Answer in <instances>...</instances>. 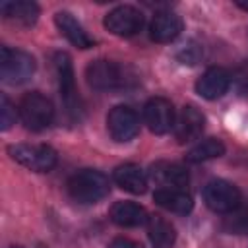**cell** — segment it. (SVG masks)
Here are the masks:
<instances>
[{"label":"cell","instance_id":"ffe728a7","mask_svg":"<svg viewBox=\"0 0 248 248\" xmlns=\"http://www.w3.org/2000/svg\"><path fill=\"white\" fill-rule=\"evenodd\" d=\"M153 198H155V202H157L161 207H165V209H169V211H172V213H180V215L190 213L192 207H194L192 198H190L184 190L159 188V190H155Z\"/></svg>","mask_w":248,"mask_h":248},{"label":"cell","instance_id":"83f0119b","mask_svg":"<svg viewBox=\"0 0 248 248\" xmlns=\"http://www.w3.org/2000/svg\"><path fill=\"white\" fill-rule=\"evenodd\" d=\"M39 248H45V246H39Z\"/></svg>","mask_w":248,"mask_h":248},{"label":"cell","instance_id":"4fadbf2b","mask_svg":"<svg viewBox=\"0 0 248 248\" xmlns=\"http://www.w3.org/2000/svg\"><path fill=\"white\" fill-rule=\"evenodd\" d=\"M203 124H205V118L196 107H192V105L184 107L180 110L176 122H174L176 140L180 143H188V141L198 140V136L203 132Z\"/></svg>","mask_w":248,"mask_h":248},{"label":"cell","instance_id":"d4e9b609","mask_svg":"<svg viewBox=\"0 0 248 248\" xmlns=\"http://www.w3.org/2000/svg\"><path fill=\"white\" fill-rule=\"evenodd\" d=\"M108 248H143V246L136 240H130V238H114L108 244Z\"/></svg>","mask_w":248,"mask_h":248},{"label":"cell","instance_id":"30bf717a","mask_svg":"<svg viewBox=\"0 0 248 248\" xmlns=\"http://www.w3.org/2000/svg\"><path fill=\"white\" fill-rule=\"evenodd\" d=\"M105 27L118 37H132L143 27V14L134 6H116L105 16Z\"/></svg>","mask_w":248,"mask_h":248},{"label":"cell","instance_id":"8fae6325","mask_svg":"<svg viewBox=\"0 0 248 248\" xmlns=\"http://www.w3.org/2000/svg\"><path fill=\"white\" fill-rule=\"evenodd\" d=\"M149 176L161 188H170V190H182L190 180L188 170L182 165L170 163V161L153 163L151 169H149Z\"/></svg>","mask_w":248,"mask_h":248},{"label":"cell","instance_id":"5bb4252c","mask_svg":"<svg viewBox=\"0 0 248 248\" xmlns=\"http://www.w3.org/2000/svg\"><path fill=\"white\" fill-rule=\"evenodd\" d=\"M182 31V19L174 12H157L149 25V37L155 43H170Z\"/></svg>","mask_w":248,"mask_h":248},{"label":"cell","instance_id":"cb8c5ba5","mask_svg":"<svg viewBox=\"0 0 248 248\" xmlns=\"http://www.w3.org/2000/svg\"><path fill=\"white\" fill-rule=\"evenodd\" d=\"M200 56H202V50H200V46L194 45V43L184 45V48H180V52H178V60H180L182 64H196V62L200 60Z\"/></svg>","mask_w":248,"mask_h":248},{"label":"cell","instance_id":"ac0fdd59","mask_svg":"<svg viewBox=\"0 0 248 248\" xmlns=\"http://www.w3.org/2000/svg\"><path fill=\"white\" fill-rule=\"evenodd\" d=\"M0 10L6 19H12L19 25H33L39 17V6L29 0H6L0 4Z\"/></svg>","mask_w":248,"mask_h":248},{"label":"cell","instance_id":"7a4b0ae2","mask_svg":"<svg viewBox=\"0 0 248 248\" xmlns=\"http://www.w3.org/2000/svg\"><path fill=\"white\" fill-rule=\"evenodd\" d=\"M108 178L95 169H83L68 180V192L79 203H97L108 194Z\"/></svg>","mask_w":248,"mask_h":248},{"label":"cell","instance_id":"484cf974","mask_svg":"<svg viewBox=\"0 0 248 248\" xmlns=\"http://www.w3.org/2000/svg\"><path fill=\"white\" fill-rule=\"evenodd\" d=\"M236 6H238V8H242V10H246V12H248V2H244V0H238V2H236Z\"/></svg>","mask_w":248,"mask_h":248},{"label":"cell","instance_id":"603a6c76","mask_svg":"<svg viewBox=\"0 0 248 248\" xmlns=\"http://www.w3.org/2000/svg\"><path fill=\"white\" fill-rule=\"evenodd\" d=\"M229 227H231V231H234V232H248V203L240 209H236L234 211V215L231 217V221H229Z\"/></svg>","mask_w":248,"mask_h":248},{"label":"cell","instance_id":"8992f818","mask_svg":"<svg viewBox=\"0 0 248 248\" xmlns=\"http://www.w3.org/2000/svg\"><path fill=\"white\" fill-rule=\"evenodd\" d=\"M35 74V58L19 48H0V76L4 83L19 85Z\"/></svg>","mask_w":248,"mask_h":248},{"label":"cell","instance_id":"277c9868","mask_svg":"<svg viewBox=\"0 0 248 248\" xmlns=\"http://www.w3.org/2000/svg\"><path fill=\"white\" fill-rule=\"evenodd\" d=\"M52 64H54V74H56V81H58V89H60V97L66 107V112L78 120L81 112V103H79V95L76 87L72 60L66 52H56L52 56Z\"/></svg>","mask_w":248,"mask_h":248},{"label":"cell","instance_id":"9c48e42d","mask_svg":"<svg viewBox=\"0 0 248 248\" xmlns=\"http://www.w3.org/2000/svg\"><path fill=\"white\" fill-rule=\"evenodd\" d=\"M143 118H145L147 128L153 134H157V136L169 134L174 128V122H176L174 107L165 97H153V99H149L145 103V107H143Z\"/></svg>","mask_w":248,"mask_h":248},{"label":"cell","instance_id":"e0dca14e","mask_svg":"<svg viewBox=\"0 0 248 248\" xmlns=\"http://www.w3.org/2000/svg\"><path fill=\"white\" fill-rule=\"evenodd\" d=\"M110 219L120 227H140L147 223V211L136 202H116L110 207Z\"/></svg>","mask_w":248,"mask_h":248},{"label":"cell","instance_id":"3957f363","mask_svg":"<svg viewBox=\"0 0 248 248\" xmlns=\"http://www.w3.org/2000/svg\"><path fill=\"white\" fill-rule=\"evenodd\" d=\"M17 114L27 130L39 132V130H45L50 126V122L54 118V107H52L50 99H46L43 93L31 91L21 97V101L17 105Z\"/></svg>","mask_w":248,"mask_h":248},{"label":"cell","instance_id":"d6986e66","mask_svg":"<svg viewBox=\"0 0 248 248\" xmlns=\"http://www.w3.org/2000/svg\"><path fill=\"white\" fill-rule=\"evenodd\" d=\"M147 234L153 248H172L176 240L174 227L161 215H149L147 219Z\"/></svg>","mask_w":248,"mask_h":248},{"label":"cell","instance_id":"9a60e30c","mask_svg":"<svg viewBox=\"0 0 248 248\" xmlns=\"http://www.w3.org/2000/svg\"><path fill=\"white\" fill-rule=\"evenodd\" d=\"M54 23L60 29V33L78 48H91L95 45V41L87 35V31L83 29V25L70 14V12H58L54 16Z\"/></svg>","mask_w":248,"mask_h":248},{"label":"cell","instance_id":"6da1fadb","mask_svg":"<svg viewBox=\"0 0 248 248\" xmlns=\"http://www.w3.org/2000/svg\"><path fill=\"white\" fill-rule=\"evenodd\" d=\"M87 83L97 91H118L132 83L134 76L130 70L114 60H95L85 70Z\"/></svg>","mask_w":248,"mask_h":248},{"label":"cell","instance_id":"2e32d148","mask_svg":"<svg viewBox=\"0 0 248 248\" xmlns=\"http://www.w3.org/2000/svg\"><path fill=\"white\" fill-rule=\"evenodd\" d=\"M112 178H114L116 186H120L122 190H126L130 194H143L147 190V174L141 167H138L134 163L116 167Z\"/></svg>","mask_w":248,"mask_h":248},{"label":"cell","instance_id":"7c38bea8","mask_svg":"<svg viewBox=\"0 0 248 248\" xmlns=\"http://www.w3.org/2000/svg\"><path fill=\"white\" fill-rule=\"evenodd\" d=\"M229 85H231V76H229V72H227L225 68L213 66V68H207V70L202 74V78L196 81V91H198V95H202L203 99L213 101V99L223 97V95L227 93Z\"/></svg>","mask_w":248,"mask_h":248},{"label":"cell","instance_id":"44dd1931","mask_svg":"<svg viewBox=\"0 0 248 248\" xmlns=\"http://www.w3.org/2000/svg\"><path fill=\"white\" fill-rule=\"evenodd\" d=\"M225 153V143L217 138H205L200 143H196L188 153H186V161L190 163H203L209 159H217Z\"/></svg>","mask_w":248,"mask_h":248},{"label":"cell","instance_id":"52a82bcc","mask_svg":"<svg viewBox=\"0 0 248 248\" xmlns=\"http://www.w3.org/2000/svg\"><path fill=\"white\" fill-rule=\"evenodd\" d=\"M203 202L215 213H234L242 205V194L232 182L217 178L205 184Z\"/></svg>","mask_w":248,"mask_h":248},{"label":"cell","instance_id":"5b68a950","mask_svg":"<svg viewBox=\"0 0 248 248\" xmlns=\"http://www.w3.org/2000/svg\"><path fill=\"white\" fill-rule=\"evenodd\" d=\"M8 153L16 163L35 172H48L58 161L56 151L45 143H16L8 147Z\"/></svg>","mask_w":248,"mask_h":248},{"label":"cell","instance_id":"7402d4cb","mask_svg":"<svg viewBox=\"0 0 248 248\" xmlns=\"http://www.w3.org/2000/svg\"><path fill=\"white\" fill-rule=\"evenodd\" d=\"M16 118H17V112H16L14 105L10 103V99L6 95H2L0 97V128L4 132L10 130L16 124Z\"/></svg>","mask_w":248,"mask_h":248},{"label":"cell","instance_id":"4316f807","mask_svg":"<svg viewBox=\"0 0 248 248\" xmlns=\"http://www.w3.org/2000/svg\"><path fill=\"white\" fill-rule=\"evenodd\" d=\"M10 248H23V246H19V244H16V246H10Z\"/></svg>","mask_w":248,"mask_h":248},{"label":"cell","instance_id":"ba28073f","mask_svg":"<svg viewBox=\"0 0 248 248\" xmlns=\"http://www.w3.org/2000/svg\"><path fill=\"white\" fill-rule=\"evenodd\" d=\"M107 130L114 141H130L140 132V116L130 107H114L107 116Z\"/></svg>","mask_w":248,"mask_h":248}]
</instances>
